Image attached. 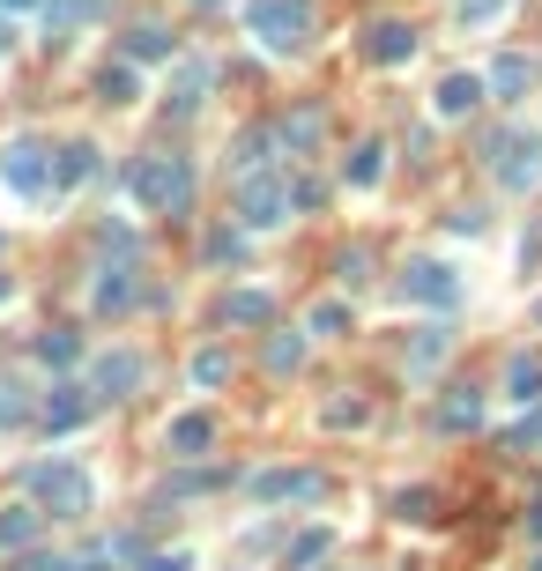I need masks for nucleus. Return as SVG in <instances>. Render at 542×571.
Returning <instances> with one entry per match:
<instances>
[{
  "label": "nucleus",
  "instance_id": "nucleus-1",
  "mask_svg": "<svg viewBox=\"0 0 542 571\" xmlns=\"http://www.w3.org/2000/svg\"><path fill=\"white\" fill-rule=\"evenodd\" d=\"M126 194H134V208H149V215H186L194 208V163L186 157H134Z\"/></svg>",
  "mask_w": 542,
  "mask_h": 571
},
{
  "label": "nucleus",
  "instance_id": "nucleus-2",
  "mask_svg": "<svg viewBox=\"0 0 542 571\" xmlns=\"http://www.w3.org/2000/svg\"><path fill=\"white\" fill-rule=\"evenodd\" d=\"M246 30L260 52L291 60V52L312 45V0H246Z\"/></svg>",
  "mask_w": 542,
  "mask_h": 571
},
{
  "label": "nucleus",
  "instance_id": "nucleus-3",
  "mask_svg": "<svg viewBox=\"0 0 542 571\" xmlns=\"http://www.w3.org/2000/svg\"><path fill=\"white\" fill-rule=\"evenodd\" d=\"M491 178H498L505 194H528V186H542V134H528V126H505V134H491Z\"/></svg>",
  "mask_w": 542,
  "mask_h": 571
},
{
  "label": "nucleus",
  "instance_id": "nucleus-4",
  "mask_svg": "<svg viewBox=\"0 0 542 571\" xmlns=\"http://www.w3.org/2000/svg\"><path fill=\"white\" fill-rule=\"evenodd\" d=\"M0 186H15L23 201H45V194H60V171L30 134H15V141H0Z\"/></svg>",
  "mask_w": 542,
  "mask_h": 571
},
{
  "label": "nucleus",
  "instance_id": "nucleus-5",
  "mask_svg": "<svg viewBox=\"0 0 542 571\" xmlns=\"http://www.w3.org/2000/svg\"><path fill=\"white\" fill-rule=\"evenodd\" d=\"M238 223H246V231H275V223H291V178L246 171V186H238Z\"/></svg>",
  "mask_w": 542,
  "mask_h": 571
},
{
  "label": "nucleus",
  "instance_id": "nucleus-6",
  "mask_svg": "<svg viewBox=\"0 0 542 571\" xmlns=\"http://www.w3.org/2000/svg\"><path fill=\"white\" fill-rule=\"evenodd\" d=\"M38 497L52 505V512H89V497H97V483H89L75 460H52V468H38Z\"/></svg>",
  "mask_w": 542,
  "mask_h": 571
},
{
  "label": "nucleus",
  "instance_id": "nucleus-7",
  "mask_svg": "<svg viewBox=\"0 0 542 571\" xmlns=\"http://www.w3.org/2000/svg\"><path fill=\"white\" fill-rule=\"evenodd\" d=\"M402 297H409V305H431V312H454L460 305V275L446 268V260H417L409 283H402Z\"/></svg>",
  "mask_w": 542,
  "mask_h": 571
},
{
  "label": "nucleus",
  "instance_id": "nucleus-8",
  "mask_svg": "<svg viewBox=\"0 0 542 571\" xmlns=\"http://www.w3.org/2000/svg\"><path fill=\"white\" fill-rule=\"evenodd\" d=\"M417 30H409V23H372V38H365V60H372V67H409V60H417Z\"/></svg>",
  "mask_w": 542,
  "mask_h": 571
},
{
  "label": "nucleus",
  "instance_id": "nucleus-9",
  "mask_svg": "<svg viewBox=\"0 0 542 571\" xmlns=\"http://www.w3.org/2000/svg\"><path fill=\"white\" fill-rule=\"evenodd\" d=\"M164 104L178 112V120H194V112L209 104V60H178V67H171V97H164Z\"/></svg>",
  "mask_w": 542,
  "mask_h": 571
},
{
  "label": "nucleus",
  "instance_id": "nucleus-10",
  "mask_svg": "<svg viewBox=\"0 0 542 571\" xmlns=\"http://www.w3.org/2000/svg\"><path fill=\"white\" fill-rule=\"evenodd\" d=\"M483 89H491L483 75H446L439 89H431V112H439V120H468V112L483 104Z\"/></svg>",
  "mask_w": 542,
  "mask_h": 571
},
{
  "label": "nucleus",
  "instance_id": "nucleus-11",
  "mask_svg": "<svg viewBox=\"0 0 542 571\" xmlns=\"http://www.w3.org/2000/svg\"><path fill=\"white\" fill-rule=\"evenodd\" d=\"M209 438H215V415H209V408H186V415H171V431H164V446L178 452V460L209 452Z\"/></svg>",
  "mask_w": 542,
  "mask_h": 571
},
{
  "label": "nucleus",
  "instance_id": "nucleus-12",
  "mask_svg": "<svg viewBox=\"0 0 542 571\" xmlns=\"http://www.w3.org/2000/svg\"><path fill=\"white\" fill-rule=\"evenodd\" d=\"M275 320V297L268 289H231L223 297V326H268Z\"/></svg>",
  "mask_w": 542,
  "mask_h": 571
},
{
  "label": "nucleus",
  "instance_id": "nucleus-13",
  "mask_svg": "<svg viewBox=\"0 0 542 571\" xmlns=\"http://www.w3.org/2000/svg\"><path fill=\"white\" fill-rule=\"evenodd\" d=\"M134 386H141V357H134V349L97 357V394H134Z\"/></svg>",
  "mask_w": 542,
  "mask_h": 571
},
{
  "label": "nucleus",
  "instance_id": "nucleus-14",
  "mask_svg": "<svg viewBox=\"0 0 542 571\" xmlns=\"http://www.w3.org/2000/svg\"><path fill=\"white\" fill-rule=\"evenodd\" d=\"M126 60H134V67L171 60V30H164V23H134V30H126Z\"/></svg>",
  "mask_w": 542,
  "mask_h": 571
},
{
  "label": "nucleus",
  "instance_id": "nucleus-15",
  "mask_svg": "<svg viewBox=\"0 0 542 571\" xmlns=\"http://www.w3.org/2000/svg\"><path fill=\"white\" fill-rule=\"evenodd\" d=\"M89 305L97 312H134V268H104L97 289H89Z\"/></svg>",
  "mask_w": 542,
  "mask_h": 571
},
{
  "label": "nucleus",
  "instance_id": "nucleus-16",
  "mask_svg": "<svg viewBox=\"0 0 542 571\" xmlns=\"http://www.w3.org/2000/svg\"><path fill=\"white\" fill-rule=\"evenodd\" d=\"M252 497H320V475H305V468H268Z\"/></svg>",
  "mask_w": 542,
  "mask_h": 571
},
{
  "label": "nucleus",
  "instance_id": "nucleus-17",
  "mask_svg": "<svg viewBox=\"0 0 542 571\" xmlns=\"http://www.w3.org/2000/svg\"><path fill=\"white\" fill-rule=\"evenodd\" d=\"M52 171H60V194H67V186H89V178H97V149H89V141H67Z\"/></svg>",
  "mask_w": 542,
  "mask_h": 571
},
{
  "label": "nucleus",
  "instance_id": "nucleus-18",
  "mask_svg": "<svg viewBox=\"0 0 542 571\" xmlns=\"http://www.w3.org/2000/svg\"><path fill=\"white\" fill-rule=\"evenodd\" d=\"M342 178H349V186H357V194H372L379 178H386V149H379V141H365V149H357V157L342 163Z\"/></svg>",
  "mask_w": 542,
  "mask_h": 571
},
{
  "label": "nucleus",
  "instance_id": "nucleus-19",
  "mask_svg": "<svg viewBox=\"0 0 542 571\" xmlns=\"http://www.w3.org/2000/svg\"><path fill=\"white\" fill-rule=\"evenodd\" d=\"M491 97H505V104H513V97H520V89H528V60H520V52H505V60H491Z\"/></svg>",
  "mask_w": 542,
  "mask_h": 571
},
{
  "label": "nucleus",
  "instance_id": "nucleus-20",
  "mask_svg": "<svg viewBox=\"0 0 542 571\" xmlns=\"http://www.w3.org/2000/svg\"><path fill=\"white\" fill-rule=\"evenodd\" d=\"M83 415H89V401L75 386H52V401H45V423H52V431H75Z\"/></svg>",
  "mask_w": 542,
  "mask_h": 571
},
{
  "label": "nucleus",
  "instance_id": "nucleus-21",
  "mask_svg": "<svg viewBox=\"0 0 542 571\" xmlns=\"http://www.w3.org/2000/svg\"><path fill=\"white\" fill-rule=\"evenodd\" d=\"M505 394L528 408V401H542V364L535 357H513V371H505Z\"/></svg>",
  "mask_w": 542,
  "mask_h": 571
},
{
  "label": "nucleus",
  "instance_id": "nucleus-22",
  "mask_svg": "<svg viewBox=\"0 0 542 571\" xmlns=\"http://www.w3.org/2000/svg\"><path fill=\"white\" fill-rule=\"evenodd\" d=\"M97 89H104V104H134V97H141V75H134V60L104 67V75H97Z\"/></svg>",
  "mask_w": 542,
  "mask_h": 571
},
{
  "label": "nucleus",
  "instance_id": "nucleus-23",
  "mask_svg": "<svg viewBox=\"0 0 542 571\" xmlns=\"http://www.w3.org/2000/svg\"><path fill=\"white\" fill-rule=\"evenodd\" d=\"M268 141H275L268 126H246V134H238V149H231V163H238V171H260V163H268Z\"/></svg>",
  "mask_w": 542,
  "mask_h": 571
},
{
  "label": "nucleus",
  "instance_id": "nucleus-24",
  "mask_svg": "<svg viewBox=\"0 0 542 571\" xmlns=\"http://www.w3.org/2000/svg\"><path fill=\"white\" fill-rule=\"evenodd\" d=\"M513 0H454V15H460V30H491Z\"/></svg>",
  "mask_w": 542,
  "mask_h": 571
},
{
  "label": "nucleus",
  "instance_id": "nucleus-25",
  "mask_svg": "<svg viewBox=\"0 0 542 571\" xmlns=\"http://www.w3.org/2000/svg\"><path fill=\"white\" fill-rule=\"evenodd\" d=\"M439 423H446V431H476V423H483V401H476V394H454V401L439 408Z\"/></svg>",
  "mask_w": 542,
  "mask_h": 571
},
{
  "label": "nucleus",
  "instance_id": "nucleus-26",
  "mask_svg": "<svg viewBox=\"0 0 542 571\" xmlns=\"http://www.w3.org/2000/svg\"><path fill=\"white\" fill-rule=\"evenodd\" d=\"M30 415V401H23V378L15 371H0V423H23Z\"/></svg>",
  "mask_w": 542,
  "mask_h": 571
},
{
  "label": "nucleus",
  "instance_id": "nucleus-27",
  "mask_svg": "<svg viewBox=\"0 0 542 571\" xmlns=\"http://www.w3.org/2000/svg\"><path fill=\"white\" fill-rule=\"evenodd\" d=\"M30 534H38V512H23V505H15V512L0 520V549H23Z\"/></svg>",
  "mask_w": 542,
  "mask_h": 571
},
{
  "label": "nucleus",
  "instance_id": "nucleus-28",
  "mask_svg": "<svg viewBox=\"0 0 542 571\" xmlns=\"http://www.w3.org/2000/svg\"><path fill=\"white\" fill-rule=\"evenodd\" d=\"M305 364V342H297V334H275V342H268V371H297Z\"/></svg>",
  "mask_w": 542,
  "mask_h": 571
},
{
  "label": "nucleus",
  "instance_id": "nucleus-29",
  "mask_svg": "<svg viewBox=\"0 0 542 571\" xmlns=\"http://www.w3.org/2000/svg\"><path fill=\"white\" fill-rule=\"evenodd\" d=\"M320 141V112H297L291 126H283V149H312Z\"/></svg>",
  "mask_w": 542,
  "mask_h": 571
},
{
  "label": "nucleus",
  "instance_id": "nucleus-30",
  "mask_svg": "<svg viewBox=\"0 0 542 571\" xmlns=\"http://www.w3.org/2000/svg\"><path fill=\"white\" fill-rule=\"evenodd\" d=\"M342 326H349V305H320V312L305 320V334H320V342H328V334H342Z\"/></svg>",
  "mask_w": 542,
  "mask_h": 571
},
{
  "label": "nucleus",
  "instance_id": "nucleus-31",
  "mask_svg": "<svg viewBox=\"0 0 542 571\" xmlns=\"http://www.w3.org/2000/svg\"><path fill=\"white\" fill-rule=\"evenodd\" d=\"M223 371H231V357L223 349H201L194 357V386H223Z\"/></svg>",
  "mask_w": 542,
  "mask_h": 571
},
{
  "label": "nucleus",
  "instance_id": "nucleus-32",
  "mask_svg": "<svg viewBox=\"0 0 542 571\" xmlns=\"http://www.w3.org/2000/svg\"><path fill=\"white\" fill-rule=\"evenodd\" d=\"M320 201H328V186H320V178H297V186H291V208H297V215H312Z\"/></svg>",
  "mask_w": 542,
  "mask_h": 571
},
{
  "label": "nucleus",
  "instance_id": "nucleus-33",
  "mask_svg": "<svg viewBox=\"0 0 542 571\" xmlns=\"http://www.w3.org/2000/svg\"><path fill=\"white\" fill-rule=\"evenodd\" d=\"M38 357H45V364H75V334H45Z\"/></svg>",
  "mask_w": 542,
  "mask_h": 571
},
{
  "label": "nucleus",
  "instance_id": "nucleus-34",
  "mask_svg": "<svg viewBox=\"0 0 542 571\" xmlns=\"http://www.w3.org/2000/svg\"><path fill=\"white\" fill-rule=\"evenodd\" d=\"M209 260H246V238H238V231H215V238H209Z\"/></svg>",
  "mask_w": 542,
  "mask_h": 571
},
{
  "label": "nucleus",
  "instance_id": "nucleus-35",
  "mask_svg": "<svg viewBox=\"0 0 542 571\" xmlns=\"http://www.w3.org/2000/svg\"><path fill=\"white\" fill-rule=\"evenodd\" d=\"M365 268H372L365 252H342V260H334V275H342V289H357V283H365Z\"/></svg>",
  "mask_w": 542,
  "mask_h": 571
},
{
  "label": "nucleus",
  "instance_id": "nucleus-36",
  "mask_svg": "<svg viewBox=\"0 0 542 571\" xmlns=\"http://www.w3.org/2000/svg\"><path fill=\"white\" fill-rule=\"evenodd\" d=\"M320 557H328V527H320V534H305V542L291 549V564H320Z\"/></svg>",
  "mask_w": 542,
  "mask_h": 571
},
{
  "label": "nucleus",
  "instance_id": "nucleus-37",
  "mask_svg": "<svg viewBox=\"0 0 542 571\" xmlns=\"http://www.w3.org/2000/svg\"><path fill=\"white\" fill-rule=\"evenodd\" d=\"M141 571H194V557H186V549H171V557H149Z\"/></svg>",
  "mask_w": 542,
  "mask_h": 571
},
{
  "label": "nucleus",
  "instance_id": "nucleus-38",
  "mask_svg": "<svg viewBox=\"0 0 542 571\" xmlns=\"http://www.w3.org/2000/svg\"><path fill=\"white\" fill-rule=\"evenodd\" d=\"M0 8H8V15H23V8H38V0H0Z\"/></svg>",
  "mask_w": 542,
  "mask_h": 571
},
{
  "label": "nucleus",
  "instance_id": "nucleus-39",
  "mask_svg": "<svg viewBox=\"0 0 542 571\" xmlns=\"http://www.w3.org/2000/svg\"><path fill=\"white\" fill-rule=\"evenodd\" d=\"M8 45H15V30H8V23H0V52H8Z\"/></svg>",
  "mask_w": 542,
  "mask_h": 571
},
{
  "label": "nucleus",
  "instance_id": "nucleus-40",
  "mask_svg": "<svg viewBox=\"0 0 542 571\" xmlns=\"http://www.w3.org/2000/svg\"><path fill=\"white\" fill-rule=\"evenodd\" d=\"M8 297H15V283H8V275H0V305H8Z\"/></svg>",
  "mask_w": 542,
  "mask_h": 571
},
{
  "label": "nucleus",
  "instance_id": "nucleus-41",
  "mask_svg": "<svg viewBox=\"0 0 542 571\" xmlns=\"http://www.w3.org/2000/svg\"><path fill=\"white\" fill-rule=\"evenodd\" d=\"M194 8H201V15H215V8H223V0H194Z\"/></svg>",
  "mask_w": 542,
  "mask_h": 571
}]
</instances>
